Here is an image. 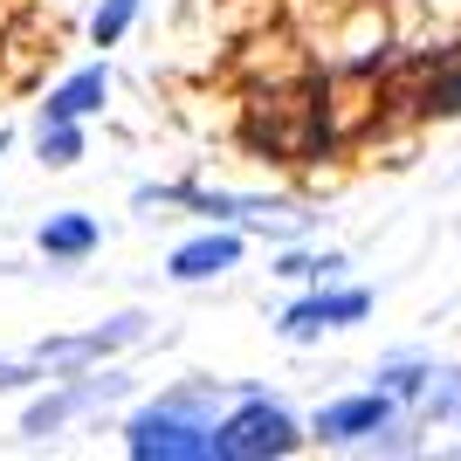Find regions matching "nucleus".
Segmentation results:
<instances>
[{
	"instance_id": "1",
	"label": "nucleus",
	"mask_w": 461,
	"mask_h": 461,
	"mask_svg": "<svg viewBox=\"0 0 461 461\" xmlns=\"http://www.w3.org/2000/svg\"><path fill=\"white\" fill-rule=\"evenodd\" d=\"M124 447L138 461H221V427L200 420V393H179V400L145 406L124 427Z\"/></svg>"
},
{
	"instance_id": "2",
	"label": "nucleus",
	"mask_w": 461,
	"mask_h": 461,
	"mask_svg": "<svg viewBox=\"0 0 461 461\" xmlns=\"http://www.w3.org/2000/svg\"><path fill=\"white\" fill-rule=\"evenodd\" d=\"M296 447V420L269 400H249L221 427V461H269V455H289Z\"/></svg>"
},
{
	"instance_id": "3",
	"label": "nucleus",
	"mask_w": 461,
	"mask_h": 461,
	"mask_svg": "<svg viewBox=\"0 0 461 461\" xmlns=\"http://www.w3.org/2000/svg\"><path fill=\"white\" fill-rule=\"evenodd\" d=\"M372 310V296L366 289H317V296H303V303L289 310L283 317V338H296V345H303V338H317V330H338V324H358V317H366Z\"/></svg>"
},
{
	"instance_id": "4",
	"label": "nucleus",
	"mask_w": 461,
	"mask_h": 461,
	"mask_svg": "<svg viewBox=\"0 0 461 461\" xmlns=\"http://www.w3.org/2000/svg\"><path fill=\"white\" fill-rule=\"evenodd\" d=\"M393 420V400L385 393H366V400H338L317 413V434L324 441H358V434H379V427Z\"/></svg>"
},
{
	"instance_id": "5",
	"label": "nucleus",
	"mask_w": 461,
	"mask_h": 461,
	"mask_svg": "<svg viewBox=\"0 0 461 461\" xmlns=\"http://www.w3.org/2000/svg\"><path fill=\"white\" fill-rule=\"evenodd\" d=\"M234 262H241V241H234V234H200V241L173 249V283H207V276L234 269Z\"/></svg>"
},
{
	"instance_id": "6",
	"label": "nucleus",
	"mask_w": 461,
	"mask_h": 461,
	"mask_svg": "<svg viewBox=\"0 0 461 461\" xmlns=\"http://www.w3.org/2000/svg\"><path fill=\"white\" fill-rule=\"evenodd\" d=\"M104 90H111V77H104V69H83V77H69L49 104H41V117H90L96 104H104Z\"/></svg>"
},
{
	"instance_id": "7",
	"label": "nucleus",
	"mask_w": 461,
	"mask_h": 461,
	"mask_svg": "<svg viewBox=\"0 0 461 461\" xmlns=\"http://www.w3.org/2000/svg\"><path fill=\"white\" fill-rule=\"evenodd\" d=\"M41 249L62 255V262H77V255L96 249V221H90V213H62V221H49V228H41Z\"/></svg>"
},
{
	"instance_id": "8",
	"label": "nucleus",
	"mask_w": 461,
	"mask_h": 461,
	"mask_svg": "<svg viewBox=\"0 0 461 461\" xmlns=\"http://www.w3.org/2000/svg\"><path fill=\"white\" fill-rule=\"evenodd\" d=\"M41 158H49V166H77V158H83L77 117H41Z\"/></svg>"
},
{
	"instance_id": "9",
	"label": "nucleus",
	"mask_w": 461,
	"mask_h": 461,
	"mask_svg": "<svg viewBox=\"0 0 461 461\" xmlns=\"http://www.w3.org/2000/svg\"><path fill=\"white\" fill-rule=\"evenodd\" d=\"M131 21H138V0H104V7H96V21H90V41H96V49H111Z\"/></svg>"
},
{
	"instance_id": "10",
	"label": "nucleus",
	"mask_w": 461,
	"mask_h": 461,
	"mask_svg": "<svg viewBox=\"0 0 461 461\" xmlns=\"http://www.w3.org/2000/svg\"><path fill=\"white\" fill-rule=\"evenodd\" d=\"M420 111H434V117H461V77H441V83H427Z\"/></svg>"
},
{
	"instance_id": "11",
	"label": "nucleus",
	"mask_w": 461,
	"mask_h": 461,
	"mask_svg": "<svg viewBox=\"0 0 461 461\" xmlns=\"http://www.w3.org/2000/svg\"><path fill=\"white\" fill-rule=\"evenodd\" d=\"M21 379H28L21 366H0V385H21Z\"/></svg>"
},
{
	"instance_id": "12",
	"label": "nucleus",
	"mask_w": 461,
	"mask_h": 461,
	"mask_svg": "<svg viewBox=\"0 0 461 461\" xmlns=\"http://www.w3.org/2000/svg\"><path fill=\"white\" fill-rule=\"evenodd\" d=\"M0 152H7V131H0Z\"/></svg>"
}]
</instances>
